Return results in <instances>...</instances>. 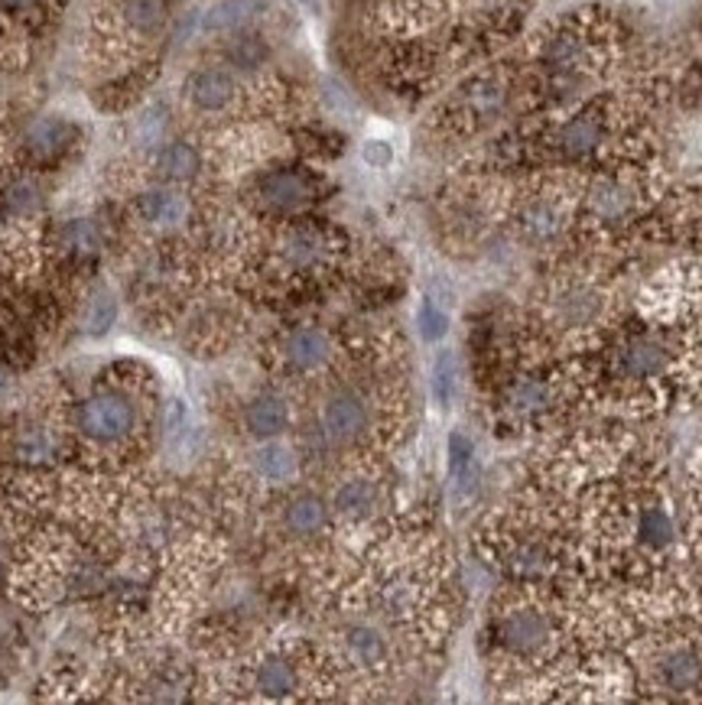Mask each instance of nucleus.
<instances>
[{
  "label": "nucleus",
  "instance_id": "obj_1",
  "mask_svg": "<svg viewBox=\"0 0 702 705\" xmlns=\"http://www.w3.org/2000/svg\"><path fill=\"white\" fill-rule=\"evenodd\" d=\"M78 430L95 443H118L137 423V407L124 394H95L78 404Z\"/></svg>",
  "mask_w": 702,
  "mask_h": 705
},
{
  "label": "nucleus",
  "instance_id": "obj_2",
  "mask_svg": "<svg viewBox=\"0 0 702 705\" xmlns=\"http://www.w3.org/2000/svg\"><path fill=\"white\" fill-rule=\"evenodd\" d=\"M371 423V404L358 391H338L322 407V430L332 443H355Z\"/></svg>",
  "mask_w": 702,
  "mask_h": 705
},
{
  "label": "nucleus",
  "instance_id": "obj_3",
  "mask_svg": "<svg viewBox=\"0 0 702 705\" xmlns=\"http://www.w3.org/2000/svg\"><path fill=\"white\" fill-rule=\"evenodd\" d=\"M497 641L510 654L530 657L550 644V621L540 608H510L497 621Z\"/></svg>",
  "mask_w": 702,
  "mask_h": 705
},
{
  "label": "nucleus",
  "instance_id": "obj_4",
  "mask_svg": "<svg viewBox=\"0 0 702 705\" xmlns=\"http://www.w3.org/2000/svg\"><path fill=\"white\" fill-rule=\"evenodd\" d=\"M237 95V78H234L229 69H199L189 75L186 82V98L196 111H206V114H219L225 111Z\"/></svg>",
  "mask_w": 702,
  "mask_h": 705
},
{
  "label": "nucleus",
  "instance_id": "obj_5",
  "mask_svg": "<svg viewBox=\"0 0 702 705\" xmlns=\"http://www.w3.org/2000/svg\"><path fill=\"white\" fill-rule=\"evenodd\" d=\"M257 193H260V202L270 212H280V215L299 212L312 199V189H309L306 176H299L293 170H276V173L263 176Z\"/></svg>",
  "mask_w": 702,
  "mask_h": 705
},
{
  "label": "nucleus",
  "instance_id": "obj_6",
  "mask_svg": "<svg viewBox=\"0 0 702 705\" xmlns=\"http://www.w3.org/2000/svg\"><path fill=\"white\" fill-rule=\"evenodd\" d=\"M254 690L263 700H290L299 690V670L283 654H267L254 667Z\"/></svg>",
  "mask_w": 702,
  "mask_h": 705
},
{
  "label": "nucleus",
  "instance_id": "obj_7",
  "mask_svg": "<svg viewBox=\"0 0 702 705\" xmlns=\"http://www.w3.org/2000/svg\"><path fill=\"white\" fill-rule=\"evenodd\" d=\"M75 137V127L65 124V121H56V118H46L39 124H33L23 137V150L36 160V163H52L59 160L69 144Z\"/></svg>",
  "mask_w": 702,
  "mask_h": 705
},
{
  "label": "nucleus",
  "instance_id": "obj_8",
  "mask_svg": "<svg viewBox=\"0 0 702 705\" xmlns=\"http://www.w3.org/2000/svg\"><path fill=\"white\" fill-rule=\"evenodd\" d=\"M283 355L296 371H319L332 358V342L322 329H296L286 338Z\"/></svg>",
  "mask_w": 702,
  "mask_h": 705
},
{
  "label": "nucleus",
  "instance_id": "obj_9",
  "mask_svg": "<svg viewBox=\"0 0 702 705\" xmlns=\"http://www.w3.org/2000/svg\"><path fill=\"white\" fill-rule=\"evenodd\" d=\"M345 654L355 667H365V670H378L387 664V638L381 628L374 624H352L345 631Z\"/></svg>",
  "mask_w": 702,
  "mask_h": 705
},
{
  "label": "nucleus",
  "instance_id": "obj_10",
  "mask_svg": "<svg viewBox=\"0 0 702 705\" xmlns=\"http://www.w3.org/2000/svg\"><path fill=\"white\" fill-rule=\"evenodd\" d=\"M244 423L247 430L257 436V440H273L286 430L290 423V407L283 397L276 394H260L247 404V413H244Z\"/></svg>",
  "mask_w": 702,
  "mask_h": 705
},
{
  "label": "nucleus",
  "instance_id": "obj_11",
  "mask_svg": "<svg viewBox=\"0 0 702 705\" xmlns=\"http://www.w3.org/2000/svg\"><path fill=\"white\" fill-rule=\"evenodd\" d=\"M556 144H559V150L566 157H589L592 150H599V144H602V121H599V114H576L572 121H566L559 127Z\"/></svg>",
  "mask_w": 702,
  "mask_h": 705
},
{
  "label": "nucleus",
  "instance_id": "obj_12",
  "mask_svg": "<svg viewBox=\"0 0 702 705\" xmlns=\"http://www.w3.org/2000/svg\"><path fill=\"white\" fill-rule=\"evenodd\" d=\"M378 500H381V491L371 478H348L335 491V510L348 520H365L368 514H374Z\"/></svg>",
  "mask_w": 702,
  "mask_h": 705
},
{
  "label": "nucleus",
  "instance_id": "obj_13",
  "mask_svg": "<svg viewBox=\"0 0 702 705\" xmlns=\"http://www.w3.org/2000/svg\"><path fill=\"white\" fill-rule=\"evenodd\" d=\"M199 170H202V157L196 153V147L183 140H173L157 153V173L167 183H189L199 176Z\"/></svg>",
  "mask_w": 702,
  "mask_h": 705
},
{
  "label": "nucleus",
  "instance_id": "obj_14",
  "mask_svg": "<svg viewBox=\"0 0 702 705\" xmlns=\"http://www.w3.org/2000/svg\"><path fill=\"white\" fill-rule=\"evenodd\" d=\"M260 10H263V0H222V3H215V7L206 13L202 29H206V33H237V29H244Z\"/></svg>",
  "mask_w": 702,
  "mask_h": 705
},
{
  "label": "nucleus",
  "instance_id": "obj_15",
  "mask_svg": "<svg viewBox=\"0 0 702 705\" xmlns=\"http://www.w3.org/2000/svg\"><path fill=\"white\" fill-rule=\"evenodd\" d=\"M124 13V23L131 33H140V36H160L167 20H170V7L167 0H124L121 7Z\"/></svg>",
  "mask_w": 702,
  "mask_h": 705
},
{
  "label": "nucleus",
  "instance_id": "obj_16",
  "mask_svg": "<svg viewBox=\"0 0 702 705\" xmlns=\"http://www.w3.org/2000/svg\"><path fill=\"white\" fill-rule=\"evenodd\" d=\"M325 523H329V507H325L322 497H316V494H299V497L290 500V507H286V527H290L296 536H312V533H319Z\"/></svg>",
  "mask_w": 702,
  "mask_h": 705
},
{
  "label": "nucleus",
  "instance_id": "obj_17",
  "mask_svg": "<svg viewBox=\"0 0 702 705\" xmlns=\"http://www.w3.org/2000/svg\"><path fill=\"white\" fill-rule=\"evenodd\" d=\"M325 247H329V240L316 228H296V232H290V235L283 237V257L296 270L316 267L325 257Z\"/></svg>",
  "mask_w": 702,
  "mask_h": 705
},
{
  "label": "nucleus",
  "instance_id": "obj_18",
  "mask_svg": "<svg viewBox=\"0 0 702 705\" xmlns=\"http://www.w3.org/2000/svg\"><path fill=\"white\" fill-rule=\"evenodd\" d=\"M140 215L153 225H180L186 219V199L170 189H153L140 196Z\"/></svg>",
  "mask_w": 702,
  "mask_h": 705
},
{
  "label": "nucleus",
  "instance_id": "obj_19",
  "mask_svg": "<svg viewBox=\"0 0 702 705\" xmlns=\"http://www.w3.org/2000/svg\"><path fill=\"white\" fill-rule=\"evenodd\" d=\"M504 104V85L497 78H478L463 91V108L471 118H494Z\"/></svg>",
  "mask_w": 702,
  "mask_h": 705
},
{
  "label": "nucleus",
  "instance_id": "obj_20",
  "mask_svg": "<svg viewBox=\"0 0 702 705\" xmlns=\"http://www.w3.org/2000/svg\"><path fill=\"white\" fill-rule=\"evenodd\" d=\"M257 471L267 478V481H290L293 474H296V456L286 449V446H263L260 453H257Z\"/></svg>",
  "mask_w": 702,
  "mask_h": 705
},
{
  "label": "nucleus",
  "instance_id": "obj_21",
  "mask_svg": "<svg viewBox=\"0 0 702 705\" xmlns=\"http://www.w3.org/2000/svg\"><path fill=\"white\" fill-rule=\"evenodd\" d=\"M229 62L241 72H254L257 65L267 62V42L260 36H250V33L234 36L232 46H229Z\"/></svg>",
  "mask_w": 702,
  "mask_h": 705
},
{
  "label": "nucleus",
  "instance_id": "obj_22",
  "mask_svg": "<svg viewBox=\"0 0 702 705\" xmlns=\"http://www.w3.org/2000/svg\"><path fill=\"white\" fill-rule=\"evenodd\" d=\"M39 202H42V196L29 180H16V183H10L3 189V209L10 215H29V212L39 209Z\"/></svg>",
  "mask_w": 702,
  "mask_h": 705
},
{
  "label": "nucleus",
  "instance_id": "obj_23",
  "mask_svg": "<svg viewBox=\"0 0 702 705\" xmlns=\"http://www.w3.org/2000/svg\"><path fill=\"white\" fill-rule=\"evenodd\" d=\"M433 391H436V400L443 407H453V397H456V358L449 351H443L433 364Z\"/></svg>",
  "mask_w": 702,
  "mask_h": 705
},
{
  "label": "nucleus",
  "instance_id": "obj_24",
  "mask_svg": "<svg viewBox=\"0 0 702 705\" xmlns=\"http://www.w3.org/2000/svg\"><path fill=\"white\" fill-rule=\"evenodd\" d=\"M417 322H420V335H423L427 342H440V338H446V332H449V316H446V309H440L433 299H423V302H420Z\"/></svg>",
  "mask_w": 702,
  "mask_h": 705
},
{
  "label": "nucleus",
  "instance_id": "obj_25",
  "mask_svg": "<svg viewBox=\"0 0 702 705\" xmlns=\"http://www.w3.org/2000/svg\"><path fill=\"white\" fill-rule=\"evenodd\" d=\"M62 244L72 250V253H95L98 250V232L91 222L78 219V222H69L62 228Z\"/></svg>",
  "mask_w": 702,
  "mask_h": 705
},
{
  "label": "nucleus",
  "instance_id": "obj_26",
  "mask_svg": "<svg viewBox=\"0 0 702 705\" xmlns=\"http://www.w3.org/2000/svg\"><path fill=\"white\" fill-rule=\"evenodd\" d=\"M114 316H118L114 299L101 296V299L91 302V309H88V316H85V329H88L91 335H104V332L114 325Z\"/></svg>",
  "mask_w": 702,
  "mask_h": 705
},
{
  "label": "nucleus",
  "instance_id": "obj_27",
  "mask_svg": "<svg viewBox=\"0 0 702 705\" xmlns=\"http://www.w3.org/2000/svg\"><path fill=\"white\" fill-rule=\"evenodd\" d=\"M471 456H475L471 440H466L463 433H453L449 436V471H453V478H466L471 471Z\"/></svg>",
  "mask_w": 702,
  "mask_h": 705
},
{
  "label": "nucleus",
  "instance_id": "obj_28",
  "mask_svg": "<svg viewBox=\"0 0 702 705\" xmlns=\"http://www.w3.org/2000/svg\"><path fill=\"white\" fill-rule=\"evenodd\" d=\"M39 3H42V0H0V10H3V13H16V16H20V13H29V10H36Z\"/></svg>",
  "mask_w": 702,
  "mask_h": 705
},
{
  "label": "nucleus",
  "instance_id": "obj_29",
  "mask_svg": "<svg viewBox=\"0 0 702 705\" xmlns=\"http://www.w3.org/2000/svg\"><path fill=\"white\" fill-rule=\"evenodd\" d=\"M365 157H374L371 163H387V160H391V150H387V147H368Z\"/></svg>",
  "mask_w": 702,
  "mask_h": 705
},
{
  "label": "nucleus",
  "instance_id": "obj_30",
  "mask_svg": "<svg viewBox=\"0 0 702 705\" xmlns=\"http://www.w3.org/2000/svg\"><path fill=\"white\" fill-rule=\"evenodd\" d=\"M0 582H3V566H0Z\"/></svg>",
  "mask_w": 702,
  "mask_h": 705
}]
</instances>
